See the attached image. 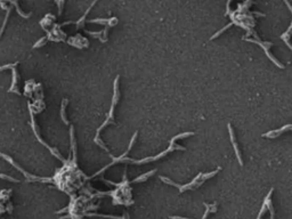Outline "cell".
<instances>
[{
  "label": "cell",
  "mask_w": 292,
  "mask_h": 219,
  "mask_svg": "<svg viewBox=\"0 0 292 219\" xmlns=\"http://www.w3.org/2000/svg\"><path fill=\"white\" fill-rule=\"evenodd\" d=\"M55 4L58 6V13H60V15L62 14V6H64V1H55Z\"/></svg>",
  "instance_id": "obj_16"
},
{
  "label": "cell",
  "mask_w": 292,
  "mask_h": 219,
  "mask_svg": "<svg viewBox=\"0 0 292 219\" xmlns=\"http://www.w3.org/2000/svg\"><path fill=\"white\" fill-rule=\"evenodd\" d=\"M219 170H220V168H218L217 170H215V171H212V172H209V174L200 172L198 176L194 178L191 183H188V184H186V185H179V184H176V183H174L172 180L168 179L167 177H163V176H161L160 179H161L162 181H164L166 184H169V185H172V186H175V187L179 188L180 193H183V192H185L186 189H194V188L198 187L200 185H202V183H204V180H207V179H209V178L216 176V174L218 172Z\"/></svg>",
  "instance_id": "obj_3"
},
{
  "label": "cell",
  "mask_w": 292,
  "mask_h": 219,
  "mask_svg": "<svg viewBox=\"0 0 292 219\" xmlns=\"http://www.w3.org/2000/svg\"><path fill=\"white\" fill-rule=\"evenodd\" d=\"M119 79H120V77L118 75L116 78H115L114 80V84H113V88H114V93H113V99H112V105H111V108H110V112H108V114L106 116V120L104 121V123L101 125L98 129H97V133H96V137H95V143L97 144V145H99L103 150L105 151H107L108 152V150H107V147L105 146V144L99 139V134H101V131L104 129L106 125H112V123H115L114 121V108H115V105L118 104V102H119V97H120V91H119Z\"/></svg>",
  "instance_id": "obj_2"
},
{
  "label": "cell",
  "mask_w": 292,
  "mask_h": 219,
  "mask_svg": "<svg viewBox=\"0 0 292 219\" xmlns=\"http://www.w3.org/2000/svg\"><path fill=\"white\" fill-rule=\"evenodd\" d=\"M289 129H291V130H292V125H284V127H282L281 129H276V130H271V131H268V133L264 134V135H262V137H269V138H275V137H277L279 135H281V134H283L284 131H286V130H289Z\"/></svg>",
  "instance_id": "obj_10"
},
{
  "label": "cell",
  "mask_w": 292,
  "mask_h": 219,
  "mask_svg": "<svg viewBox=\"0 0 292 219\" xmlns=\"http://www.w3.org/2000/svg\"><path fill=\"white\" fill-rule=\"evenodd\" d=\"M155 171H157V170H152V171H148V172H146L145 175H143V176H139V177H137L136 179H134V180H133L131 183H139V181H142V183H143V181L147 180V178L151 177V176H152V175H153V174H154Z\"/></svg>",
  "instance_id": "obj_13"
},
{
  "label": "cell",
  "mask_w": 292,
  "mask_h": 219,
  "mask_svg": "<svg viewBox=\"0 0 292 219\" xmlns=\"http://www.w3.org/2000/svg\"><path fill=\"white\" fill-rule=\"evenodd\" d=\"M55 21H56V17L52 15V14H47L41 21H40V25L42 26V29L45 31L49 32L52 30V28L55 25Z\"/></svg>",
  "instance_id": "obj_7"
},
{
  "label": "cell",
  "mask_w": 292,
  "mask_h": 219,
  "mask_svg": "<svg viewBox=\"0 0 292 219\" xmlns=\"http://www.w3.org/2000/svg\"><path fill=\"white\" fill-rule=\"evenodd\" d=\"M11 5H13V6H15V7H16V11H17V13L20 14V16H22L23 18H29V17L31 16V13H29V14L23 13L22 9L20 8V6H18V4H17V2H15V1H11Z\"/></svg>",
  "instance_id": "obj_14"
},
{
  "label": "cell",
  "mask_w": 292,
  "mask_h": 219,
  "mask_svg": "<svg viewBox=\"0 0 292 219\" xmlns=\"http://www.w3.org/2000/svg\"><path fill=\"white\" fill-rule=\"evenodd\" d=\"M30 115H31V127H32V129H33V133H34V135H35V137H37V139L41 143V144H43V145L46 146L50 152H52V154L55 155V157H57L58 160H61L62 162H64L65 160L63 159L62 157H61V153L57 151V148H54V147H52V146H49L47 143H45L43 140H42V138H41V136H40V134H39V131H38V129H37V125H35V121H34V116H33V113H32L31 111H30Z\"/></svg>",
  "instance_id": "obj_5"
},
{
  "label": "cell",
  "mask_w": 292,
  "mask_h": 219,
  "mask_svg": "<svg viewBox=\"0 0 292 219\" xmlns=\"http://www.w3.org/2000/svg\"><path fill=\"white\" fill-rule=\"evenodd\" d=\"M265 211H266V207H265V206H262V207H261L260 212H259V215H258V217H257V219H260L261 216H262V215L265 213Z\"/></svg>",
  "instance_id": "obj_18"
},
{
  "label": "cell",
  "mask_w": 292,
  "mask_h": 219,
  "mask_svg": "<svg viewBox=\"0 0 292 219\" xmlns=\"http://www.w3.org/2000/svg\"><path fill=\"white\" fill-rule=\"evenodd\" d=\"M170 219H189V218H183V217H177V216H172V217H170Z\"/></svg>",
  "instance_id": "obj_19"
},
{
  "label": "cell",
  "mask_w": 292,
  "mask_h": 219,
  "mask_svg": "<svg viewBox=\"0 0 292 219\" xmlns=\"http://www.w3.org/2000/svg\"><path fill=\"white\" fill-rule=\"evenodd\" d=\"M0 6L6 11V16H5V20H4V23H2V26H1V29H0V38H1V35H2V33H4V30H5V28H6V24H7V21H8V17H9V14H11V4H9V1L8 2H5V1H0Z\"/></svg>",
  "instance_id": "obj_9"
},
{
  "label": "cell",
  "mask_w": 292,
  "mask_h": 219,
  "mask_svg": "<svg viewBox=\"0 0 292 219\" xmlns=\"http://www.w3.org/2000/svg\"><path fill=\"white\" fill-rule=\"evenodd\" d=\"M66 42L70 45V46H72V47H75V48H87L88 46H89V41H88V39L87 38H84L82 37L81 34H77V35H74V37H70Z\"/></svg>",
  "instance_id": "obj_6"
},
{
  "label": "cell",
  "mask_w": 292,
  "mask_h": 219,
  "mask_svg": "<svg viewBox=\"0 0 292 219\" xmlns=\"http://www.w3.org/2000/svg\"><path fill=\"white\" fill-rule=\"evenodd\" d=\"M271 193H273V188L269 191V193L267 194V196H266V198H265V201H264V206L266 207V209H268V210L271 211V219H274V208H273V204H271Z\"/></svg>",
  "instance_id": "obj_12"
},
{
  "label": "cell",
  "mask_w": 292,
  "mask_h": 219,
  "mask_svg": "<svg viewBox=\"0 0 292 219\" xmlns=\"http://www.w3.org/2000/svg\"><path fill=\"white\" fill-rule=\"evenodd\" d=\"M46 41H48L47 40V37H42L41 39L39 40V41H37L35 43H34V48H39V47H42V46H45V43H46Z\"/></svg>",
  "instance_id": "obj_15"
},
{
  "label": "cell",
  "mask_w": 292,
  "mask_h": 219,
  "mask_svg": "<svg viewBox=\"0 0 292 219\" xmlns=\"http://www.w3.org/2000/svg\"><path fill=\"white\" fill-rule=\"evenodd\" d=\"M228 131H230V142H232V144L234 146V151H235V153H236V157H237V160H239V163H240V166H243V160H242V157H241L240 150H239V146H237L236 139H235V135H234V130H233V128H232V125H230V123H228Z\"/></svg>",
  "instance_id": "obj_8"
},
{
  "label": "cell",
  "mask_w": 292,
  "mask_h": 219,
  "mask_svg": "<svg viewBox=\"0 0 292 219\" xmlns=\"http://www.w3.org/2000/svg\"><path fill=\"white\" fill-rule=\"evenodd\" d=\"M285 4H286V6L290 8V11H291V13H292V6L290 5V2L285 1ZM291 35H292V23H291V25H290V28L288 29V31L285 32V33H283V34L281 35L282 39L286 42V45H288V46H289V47L292 49V45L290 43V38H291Z\"/></svg>",
  "instance_id": "obj_11"
},
{
  "label": "cell",
  "mask_w": 292,
  "mask_h": 219,
  "mask_svg": "<svg viewBox=\"0 0 292 219\" xmlns=\"http://www.w3.org/2000/svg\"><path fill=\"white\" fill-rule=\"evenodd\" d=\"M17 65H18V63H14V64H7V65H4V66H1V67H0V71H4V70H6V69H11V72H13V82H11V88L8 89V91H9V93H14V94L20 95L18 84H17L20 77H18V73H17V70H16Z\"/></svg>",
  "instance_id": "obj_4"
},
{
  "label": "cell",
  "mask_w": 292,
  "mask_h": 219,
  "mask_svg": "<svg viewBox=\"0 0 292 219\" xmlns=\"http://www.w3.org/2000/svg\"><path fill=\"white\" fill-rule=\"evenodd\" d=\"M0 178H5V179H8V180H11V181H14V183H20V180H17V179H15V178L8 177V176H5V175H0Z\"/></svg>",
  "instance_id": "obj_17"
},
{
  "label": "cell",
  "mask_w": 292,
  "mask_h": 219,
  "mask_svg": "<svg viewBox=\"0 0 292 219\" xmlns=\"http://www.w3.org/2000/svg\"><path fill=\"white\" fill-rule=\"evenodd\" d=\"M137 134H138V133H135V135L133 136V138H131V140H130V144H129V147H128V150L125 151V154L121 155L120 157H115V159H113V162L110 163V164L107 166V168L110 167V166H113V164L116 163V162H133V163H136V164H142V163H146V162H150V161H155V160L160 159V157H164L166 154H168V153L171 152V151H175V150H184V147H180L179 145H176L175 142H176L177 139H181V138H184V137L194 135V133H191V131H189V133H183V134H179V135L175 136V137L171 139V142H170V147H169L168 150H166V151H163L162 153L157 154V157H146V159H142V160H133V159H129V157H125V155H127V154L129 153L130 148H131L133 145H134V143H135V140H136V137H137Z\"/></svg>",
  "instance_id": "obj_1"
}]
</instances>
